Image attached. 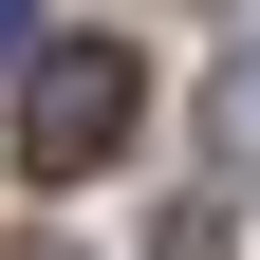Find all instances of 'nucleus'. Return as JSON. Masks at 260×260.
Wrapping results in <instances>:
<instances>
[{"mask_svg":"<svg viewBox=\"0 0 260 260\" xmlns=\"http://www.w3.org/2000/svg\"><path fill=\"white\" fill-rule=\"evenodd\" d=\"M130 112H149V56H130V38H56L38 75H19V168H38V186H93L130 149Z\"/></svg>","mask_w":260,"mask_h":260,"instance_id":"obj_1","label":"nucleus"},{"mask_svg":"<svg viewBox=\"0 0 260 260\" xmlns=\"http://www.w3.org/2000/svg\"><path fill=\"white\" fill-rule=\"evenodd\" d=\"M0 56H38V0H0Z\"/></svg>","mask_w":260,"mask_h":260,"instance_id":"obj_2","label":"nucleus"}]
</instances>
